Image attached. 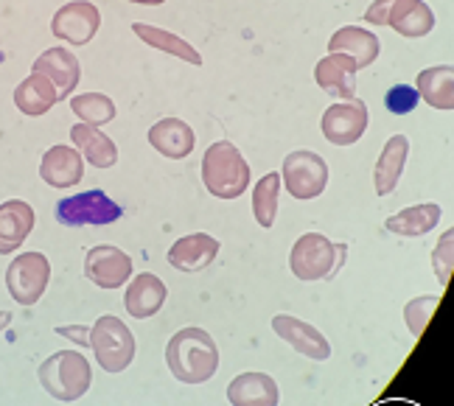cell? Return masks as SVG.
<instances>
[{
	"instance_id": "14",
	"label": "cell",
	"mask_w": 454,
	"mask_h": 406,
	"mask_svg": "<svg viewBox=\"0 0 454 406\" xmlns=\"http://www.w3.org/2000/svg\"><path fill=\"white\" fill-rule=\"evenodd\" d=\"M84 176V157L79 149L71 146H51L43 154L40 163V180L51 188H71Z\"/></svg>"
},
{
	"instance_id": "22",
	"label": "cell",
	"mask_w": 454,
	"mask_h": 406,
	"mask_svg": "<svg viewBox=\"0 0 454 406\" xmlns=\"http://www.w3.org/2000/svg\"><path fill=\"white\" fill-rule=\"evenodd\" d=\"M71 140L93 168H113L118 163V146L113 144V137L104 135L98 127H90V123H84V121L74 123Z\"/></svg>"
},
{
	"instance_id": "25",
	"label": "cell",
	"mask_w": 454,
	"mask_h": 406,
	"mask_svg": "<svg viewBox=\"0 0 454 406\" xmlns=\"http://www.w3.org/2000/svg\"><path fill=\"white\" fill-rule=\"evenodd\" d=\"M57 101H59V93H57L54 82H51L45 74H37V70H34L31 76H26L14 90V107L31 118L45 115Z\"/></svg>"
},
{
	"instance_id": "7",
	"label": "cell",
	"mask_w": 454,
	"mask_h": 406,
	"mask_svg": "<svg viewBox=\"0 0 454 406\" xmlns=\"http://www.w3.org/2000/svg\"><path fill=\"white\" fill-rule=\"evenodd\" d=\"M48 280H51V263L43 253L17 255L6 269V289L14 303L20 306H37L48 289Z\"/></svg>"
},
{
	"instance_id": "34",
	"label": "cell",
	"mask_w": 454,
	"mask_h": 406,
	"mask_svg": "<svg viewBox=\"0 0 454 406\" xmlns=\"http://www.w3.org/2000/svg\"><path fill=\"white\" fill-rule=\"evenodd\" d=\"M393 6V0H373L371 9L364 12V23H373V26H387V12Z\"/></svg>"
},
{
	"instance_id": "9",
	"label": "cell",
	"mask_w": 454,
	"mask_h": 406,
	"mask_svg": "<svg viewBox=\"0 0 454 406\" xmlns=\"http://www.w3.org/2000/svg\"><path fill=\"white\" fill-rule=\"evenodd\" d=\"M98 28L101 12L90 0H71L51 20V34L67 45H87L98 34Z\"/></svg>"
},
{
	"instance_id": "35",
	"label": "cell",
	"mask_w": 454,
	"mask_h": 406,
	"mask_svg": "<svg viewBox=\"0 0 454 406\" xmlns=\"http://www.w3.org/2000/svg\"><path fill=\"white\" fill-rule=\"evenodd\" d=\"M57 333H59V337H65V340H71V342H79L84 347H90V328H87V325H59Z\"/></svg>"
},
{
	"instance_id": "2",
	"label": "cell",
	"mask_w": 454,
	"mask_h": 406,
	"mask_svg": "<svg viewBox=\"0 0 454 406\" xmlns=\"http://www.w3.org/2000/svg\"><path fill=\"white\" fill-rule=\"evenodd\" d=\"M202 183L216 199H239L250 185V166L233 144L219 140L202 157Z\"/></svg>"
},
{
	"instance_id": "3",
	"label": "cell",
	"mask_w": 454,
	"mask_h": 406,
	"mask_svg": "<svg viewBox=\"0 0 454 406\" xmlns=\"http://www.w3.org/2000/svg\"><path fill=\"white\" fill-rule=\"evenodd\" d=\"M43 390L62 403L79 401L93 384V370L79 350H57L40 364Z\"/></svg>"
},
{
	"instance_id": "13",
	"label": "cell",
	"mask_w": 454,
	"mask_h": 406,
	"mask_svg": "<svg viewBox=\"0 0 454 406\" xmlns=\"http://www.w3.org/2000/svg\"><path fill=\"white\" fill-rule=\"evenodd\" d=\"M356 74H359V65L354 57L328 54L325 59L317 62V67H314V82H317L323 93L351 101V98H356Z\"/></svg>"
},
{
	"instance_id": "8",
	"label": "cell",
	"mask_w": 454,
	"mask_h": 406,
	"mask_svg": "<svg viewBox=\"0 0 454 406\" xmlns=\"http://www.w3.org/2000/svg\"><path fill=\"white\" fill-rule=\"evenodd\" d=\"M121 205L113 202L104 191H82L67 197L62 202H57V219L65 227H104V224H113L121 219Z\"/></svg>"
},
{
	"instance_id": "26",
	"label": "cell",
	"mask_w": 454,
	"mask_h": 406,
	"mask_svg": "<svg viewBox=\"0 0 454 406\" xmlns=\"http://www.w3.org/2000/svg\"><path fill=\"white\" fill-rule=\"evenodd\" d=\"M415 90L429 107L451 113L454 110V70L449 65H434L418 74Z\"/></svg>"
},
{
	"instance_id": "11",
	"label": "cell",
	"mask_w": 454,
	"mask_h": 406,
	"mask_svg": "<svg viewBox=\"0 0 454 406\" xmlns=\"http://www.w3.org/2000/svg\"><path fill=\"white\" fill-rule=\"evenodd\" d=\"M368 104L351 98V101H342V104H331V107L323 113V135L328 144L334 146H351L364 135L368 129Z\"/></svg>"
},
{
	"instance_id": "20",
	"label": "cell",
	"mask_w": 454,
	"mask_h": 406,
	"mask_svg": "<svg viewBox=\"0 0 454 406\" xmlns=\"http://www.w3.org/2000/svg\"><path fill=\"white\" fill-rule=\"evenodd\" d=\"M407 157H410L407 135H393L387 144H384L379 160H376V168H373V185H376L379 197H387V193L395 191L401 174H404Z\"/></svg>"
},
{
	"instance_id": "18",
	"label": "cell",
	"mask_w": 454,
	"mask_h": 406,
	"mask_svg": "<svg viewBox=\"0 0 454 406\" xmlns=\"http://www.w3.org/2000/svg\"><path fill=\"white\" fill-rule=\"evenodd\" d=\"M34 207L23 199H9L0 205V255L14 253L17 246H23L26 238L34 230Z\"/></svg>"
},
{
	"instance_id": "12",
	"label": "cell",
	"mask_w": 454,
	"mask_h": 406,
	"mask_svg": "<svg viewBox=\"0 0 454 406\" xmlns=\"http://www.w3.org/2000/svg\"><path fill=\"white\" fill-rule=\"evenodd\" d=\"M272 331L286 345H292V350H298L301 356H306L311 362H325L331 356L328 340L314 325L298 320V316H292V314H275L272 316Z\"/></svg>"
},
{
	"instance_id": "21",
	"label": "cell",
	"mask_w": 454,
	"mask_h": 406,
	"mask_svg": "<svg viewBox=\"0 0 454 406\" xmlns=\"http://www.w3.org/2000/svg\"><path fill=\"white\" fill-rule=\"evenodd\" d=\"M227 401L233 406H275L281 401V393L267 373H241L227 386Z\"/></svg>"
},
{
	"instance_id": "1",
	"label": "cell",
	"mask_w": 454,
	"mask_h": 406,
	"mask_svg": "<svg viewBox=\"0 0 454 406\" xmlns=\"http://www.w3.org/2000/svg\"><path fill=\"white\" fill-rule=\"evenodd\" d=\"M171 376L183 384H205L219 370V347L202 328H180L166 345Z\"/></svg>"
},
{
	"instance_id": "27",
	"label": "cell",
	"mask_w": 454,
	"mask_h": 406,
	"mask_svg": "<svg viewBox=\"0 0 454 406\" xmlns=\"http://www.w3.org/2000/svg\"><path fill=\"white\" fill-rule=\"evenodd\" d=\"M441 216H443V210L438 202H421V205L407 207V210H401V214L390 216L384 222V227L395 236L418 238V236H427L429 230H434V224L441 222Z\"/></svg>"
},
{
	"instance_id": "30",
	"label": "cell",
	"mask_w": 454,
	"mask_h": 406,
	"mask_svg": "<svg viewBox=\"0 0 454 406\" xmlns=\"http://www.w3.org/2000/svg\"><path fill=\"white\" fill-rule=\"evenodd\" d=\"M71 110L90 127H104L115 118V104L104 93H82L71 98Z\"/></svg>"
},
{
	"instance_id": "31",
	"label": "cell",
	"mask_w": 454,
	"mask_h": 406,
	"mask_svg": "<svg viewBox=\"0 0 454 406\" xmlns=\"http://www.w3.org/2000/svg\"><path fill=\"white\" fill-rule=\"evenodd\" d=\"M441 306V294H432V297H415L404 306V323L410 328L412 337H421L427 323L432 320L434 308Z\"/></svg>"
},
{
	"instance_id": "6",
	"label": "cell",
	"mask_w": 454,
	"mask_h": 406,
	"mask_svg": "<svg viewBox=\"0 0 454 406\" xmlns=\"http://www.w3.org/2000/svg\"><path fill=\"white\" fill-rule=\"evenodd\" d=\"M289 269L298 280L314 284L337 269V244L323 233H306L294 241L289 253Z\"/></svg>"
},
{
	"instance_id": "33",
	"label": "cell",
	"mask_w": 454,
	"mask_h": 406,
	"mask_svg": "<svg viewBox=\"0 0 454 406\" xmlns=\"http://www.w3.org/2000/svg\"><path fill=\"white\" fill-rule=\"evenodd\" d=\"M418 101H421V96H418L415 87L395 84L387 90V96H384V107H387L393 115H407L418 107Z\"/></svg>"
},
{
	"instance_id": "23",
	"label": "cell",
	"mask_w": 454,
	"mask_h": 406,
	"mask_svg": "<svg viewBox=\"0 0 454 406\" xmlns=\"http://www.w3.org/2000/svg\"><path fill=\"white\" fill-rule=\"evenodd\" d=\"M387 26L410 40L427 37L434 28V12L424 0H393V6L387 12Z\"/></svg>"
},
{
	"instance_id": "15",
	"label": "cell",
	"mask_w": 454,
	"mask_h": 406,
	"mask_svg": "<svg viewBox=\"0 0 454 406\" xmlns=\"http://www.w3.org/2000/svg\"><path fill=\"white\" fill-rule=\"evenodd\" d=\"M219 255V241L207 233H191L174 241L168 250V263L177 272H202L207 269Z\"/></svg>"
},
{
	"instance_id": "17",
	"label": "cell",
	"mask_w": 454,
	"mask_h": 406,
	"mask_svg": "<svg viewBox=\"0 0 454 406\" xmlns=\"http://www.w3.org/2000/svg\"><path fill=\"white\" fill-rule=\"evenodd\" d=\"M34 70H37V74H45L51 82H54L59 101H65L67 96H71L76 90L79 79H82L79 59L62 45H54V48H48L45 54H40L37 62H34Z\"/></svg>"
},
{
	"instance_id": "28",
	"label": "cell",
	"mask_w": 454,
	"mask_h": 406,
	"mask_svg": "<svg viewBox=\"0 0 454 406\" xmlns=\"http://www.w3.org/2000/svg\"><path fill=\"white\" fill-rule=\"evenodd\" d=\"M132 31H135V37H141L146 45L163 51V54H171V57H177V59H183L188 65H202L200 51L191 43H185L183 37H177V34H171L166 28H157V26H149V23H132Z\"/></svg>"
},
{
	"instance_id": "19",
	"label": "cell",
	"mask_w": 454,
	"mask_h": 406,
	"mask_svg": "<svg viewBox=\"0 0 454 406\" xmlns=\"http://www.w3.org/2000/svg\"><path fill=\"white\" fill-rule=\"evenodd\" d=\"M149 144L168 160H183L197 146V135L180 118H163L149 129Z\"/></svg>"
},
{
	"instance_id": "29",
	"label": "cell",
	"mask_w": 454,
	"mask_h": 406,
	"mask_svg": "<svg viewBox=\"0 0 454 406\" xmlns=\"http://www.w3.org/2000/svg\"><path fill=\"white\" fill-rule=\"evenodd\" d=\"M278 193H281V174H264L258 180V185L253 188V216L261 227H270L275 224L278 216Z\"/></svg>"
},
{
	"instance_id": "36",
	"label": "cell",
	"mask_w": 454,
	"mask_h": 406,
	"mask_svg": "<svg viewBox=\"0 0 454 406\" xmlns=\"http://www.w3.org/2000/svg\"><path fill=\"white\" fill-rule=\"evenodd\" d=\"M9 325H12V314L9 311H0V333H4Z\"/></svg>"
},
{
	"instance_id": "24",
	"label": "cell",
	"mask_w": 454,
	"mask_h": 406,
	"mask_svg": "<svg viewBox=\"0 0 454 406\" xmlns=\"http://www.w3.org/2000/svg\"><path fill=\"white\" fill-rule=\"evenodd\" d=\"M379 48H381V43H379L376 34L368 31V28H359V26H345V28L331 34V40H328V51H331V54H348V57H354L356 65H359V70L376 62Z\"/></svg>"
},
{
	"instance_id": "37",
	"label": "cell",
	"mask_w": 454,
	"mask_h": 406,
	"mask_svg": "<svg viewBox=\"0 0 454 406\" xmlns=\"http://www.w3.org/2000/svg\"><path fill=\"white\" fill-rule=\"evenodd\" d=\"M129 4H141V6H160L166 0H129Z\"/></svg>"
},
{
	"instance_id": "5",
	"label": "cell",
	"mask_w": 454,
	"mask_h": 406,
	"mask_svg": "<svg viewBox=\"0 0 454 406\" xmlns=\"http://www.w3.org/2000/svg\"><path fill=\"white\" fill-rule=\"evenodd\" d=\"M281 183L286 185L289 197L298 202H309L320 197L328 185V166L317 152H292L284 157Z\"/></svg>"
},
{
	"instance_id": "16",
	"label": "cell",
	"mask_w": 454,
	"mask_h": 406,
	"mask_svg": "<svg viewBox=\"0 0 454 406\" xmlns=\"http://www.w3.org/2000/svg\"><path fill=\"white\" fill-rule=\"evenodd\" d=\"M166 297H168V289L163 280L152 272H141L129 280L124 306H127V314L135 316V320H149V316H154L163 308Z\"/></svg>"
},
{
	"instance_id": "4",
	"label": "cell",
	"mask_w": 454,
	"mask_h": 406,
	"mask_svg": "<svg viewBox=\"0 0 454 406\" xmlns=\"http://www.w3.org/2000/svg\"><path fill=\"white\" fill-rule=\"evenodd\" d=\"M90 347L101 370L121 373V370H127L132 364L137 345L124 320H118L113 314H101L96 325L90 328Z\"/></svg>"
},
{
	"instance_id": "10",
	"label": "cell",
	"mask_w": 454,
	"mask_h": 406,
	"mask_svg": "<svg viewBox=\"0 0 454 406\" xmlns=\"http://www.w3.org/2000/svg\"><path fill=\"white\" fill-rule=\"evenodd\" d=\"M132 272V258L113 244H98L84 255V277L98 289H121Z\"/></svg>"
},
{
	"instance_id": "32",
	"label": "cell",
	"mask_w": 454,
	"mask_h": 406,
	"mask_svg": "<svg viewBox=\"0 0 454 406\" xmlns=\"http://www.w3.org/2000/svg\"><path fill=\"white\" fill-rule=\"evenodd\" d=\"M432 267H434V275H438V280H441V286H449L451 267H454V230H451V227L441 236L438 246H434Z\"/></svg>"
}]
</instances>
